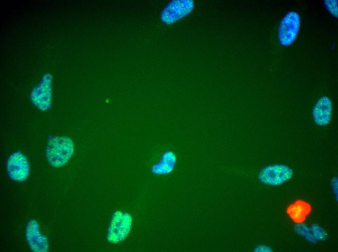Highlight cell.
<instances>
[{
  "label": "cell",
  "instance_id": "6",
  "mask_svg": "<svg viewBox=\"0 0 338 252\" xmlns=\"http://www.w3.org/2000/svg\"><path fill=\"white\" fill-rule=\"evenodd\" d=\"M27 243L33 252H47L49 250L48 241L39 231L38 222L34 220L27 223L25 232Z\"/></svg>",
  "mask_w": 338,
  "mask_h": 252
},
{
  "label": "cell",
  "instance_id": "10",
  "mask_svg": "<svg viewBox=\"0 0 338 252\" xmlns=\"http://www.w3.org/2000/svg\"><path fill=\"white\" fill-rule=\"evenodd\" d=\"M311 232L316 239L324 240L327 237V234L325 230L319 225L313 224L310 228Z\"/></svg>",
  "mask_w": 338,
  "mask_h": 252
},
{
  "label": "cell",
  "instance_id": "3",
  "mask_svg": "<svg viewBox=\"0 0 338 252\" xmlns=\"http://www.w3.org/2000/svg\"><path fill=\"white\" fill-rule=\"evenodd\" d=\"M300 25V17L295 11L287 13L281 21L278 32L280 43L283 46H288L295 40Z\"/></svg>",
  "mask_w": 338,
  "mask_h": 252
},
{
  "label": "cell",
  "instance_id": "9",
  "mask_svg": "<svg viewBox=\"0 0 338 252\" xmlns=\"http://www.w3.org/2000/svg\"><path fill=\"white\" fill-rule=\"evenodd\" d=\"M294 229L297 233L304 236L308 241L311 243L316 242V239L312 235L310 229L306 226L303 224L296 225Z\"/></svg>",
  "mask_w": 338,
  "mask_h": 252
},
{
  "label": "cell",
  "instance_id": "5",
  "mask_svg": "<svg viewBox=\"0 0 338 252\" xmlns=\"http://www.w3.org/2000/svg\"><path fill=\"white\" fill-rule=\"evenodd\" d=\"M6 170L11 179L17 182L24 181L29 175L30 166L28 159L20 152L14 153L7 159Z\"/></svg>",
  "mask_w": 338,
  "mask_h": 252
},
{
  "label": "cell",
  "instance_id": "7",
  "mask_svg": "<svg viewBox=\"0 0 338 252\" xmlns=\"http://www.w3.org/2000/svg\"><path fill=\"white\" fill-rule=\"evenodd\" d=\"M333 105L331 99L326 96L320 98L312 110V116L316 124L325 126L331 120Z\"/></svg>",
  "mask_w": 338,
  "mask_h": 252
},
{
  "label": "cell",
  "instance_id": "8",
  "mask_svg": "<svg viewBox=\"0 0 338 252\" xmlns=\"http://www.w3.org/2000/svg\"><path fill=\"white\" fill-rule=\"evenodd\" d=\"M50 80H46L35 89L32 95L34 103L37 107L43 110L48 109L51 100Z\"/></svg>",
  "mask_w": 338,
  "mask_h": 252
},
{
  "label": "cell",
  "instance_id": "11",
  "mask_svg": "<svg viewBox=\"0 0 338 252\" xmlns=\"http://www.w3.org/2000/svg\"><path fill=\"white\" fill-rule=\"evenodd\" d=\"M324 6L330 14L338 17V0H325L323 1Z\"/></svg>",
  "mask_w": 338,
  "mask_h": 252
},
{
  "label": "cell",
  "instance_id": "14",
  "mask_svg": "<svg viewBox=\"0 0 338 252\" xmlns=\"http://www.w3.org/2000/svg\"><path fill=\"white\" fill-rule=\"evenodd\" d=\"M255 250L257 252H271L273 251V250L271 247L266 245H261L257 246Z\"/></svg>",
  "mask_w": 338,
  "mask_h": 252
},
{
  "label": "cell",
  "instance_id": "2",
  "mask_svg": "<svg viewBox=\"0 0 338 252\" xmlns=\"http://www.w3.org/2000/svg\"><path fill=\"white\" fill-rule=\"evenodd\" d=\"M293 175V170L288 166L277 164L267 166L259 173V179L263 184L278 186L289 180Z\"/></svg>",
  "mask_w": 338,
  "mask_h": 252
},
{
  "label": "cell",
  "instance_id": "12",
  "mask_svg": "<svg viewBox=\"0 0 338 252\" xmlns=\"http://www.w3.org/2000/svg\"><path fill=\"white\" fill-rule=\"evenodd\" d=\"M294 209L292 211V213L293 214V216L294 217H297V218H302L303 216H304V213H306V211H304V206H301L299 205H298L296 207H294Z\"/></svg>",
  "mask_w": 338,
  "mask_h": 252
},
{
  "label": "cell",
  "instance_id": "1",
  "mask_svg": "<svg viewBox=\"0 0 338 252\" xmlns=\"http://www.w3.org/2000/svg\"><path fill=\"white\" fill-rule=\"evenodd\" d=\"M74 149V143L70 138L66 136L53 137L48 142L46 157L51 166L59 168L68 161Z\"/></svg>",
  "mask_w": 338,
  "mask_h": 252
},
{
  "label": "cell",
  "instance_id": "4",
  "mask_svg": "<svg viewBox=\"0 0 338 252\" xmlns=\"http://www.w3.org/2000/svg\"><path fill=\"white\" fill-rule=\"evenodd\" d=\"M194 6V3L192 0H173L162 12L161 19L167 25L172 24L188 15Z\"/></svg>",
  "mask_w": 338,
  "mask_h": 252
},
{
  "label": "cell",
  "instance_id": "13",
  "mask_svg": "<svg viewBox=\"0 0 338 252\" xmlns=\"http://www.w3.org/2000/svg\"><path fill=\"white\" fill-rule=\"evenodd\" d=\"M331 186L332 190L336 197V199L338 200V181L337 177H334L332 179Z\"/></svg>",
  "mask_w": 338,
  "mask_h": 252
}]
</instances>
